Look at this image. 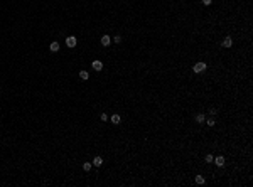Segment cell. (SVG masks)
<instances>
[{"label": "cell", "instance_id": "3", "mask_svg": "<svg viewBox=\"0 0 253 187\" xmlns=\"http://www.w3.org/2000/svg\"><path fill=\"white\" fill-rule=\"evenodd\" d=\"M91 68L95 69V71H101V69H103V62L101 61H93L91 62Z\"/></svg>", "mask_w": 253, "mask_h": 187}, {"label": "cell", "instance_id": "8", "mask_svg": "<svg viewBox=\"0 0 253 187\" xmlns=\"http://www.w3.org/2000/svg\"><path fill=\"white\" fill-rule=\"evenodd\" d=\"M112 123H113V125L122 123V118H120V115H113V116H112Z\"/></svg>", "mask_w": 253, "mask_h": 187}, {"label": "cell", "instance_id": "11", "mask_svg": "<svg viewBox=\"0 0 253 187\" xmlns=\"http://www.w3.org/2000/svg\"><path fill=\"white\" fill-rule=\"evenodd\" d=\"M196 121H197V123H204V121H206V116H204V115H197Z\"/></svg>", "mask_w": 253, "mask_h": 187}, {"label": "cell", "instance_id": "6", "mask_svg": "<svg viewBox=\"0 0 253 187\" xmlns=\"http://www.w3.org/2000/svg\"><path fill=\"white\" fill-rule=\"evenodd\" d=\"M49 49H51L52 52H57V51H59V42H56V40H54V42H51Z\"/></svg>", "mask_w": 253, "mask_h": 187}, {"label": "cell", "instance_id": "1", "mask_svg": "<svg viewBox=\"0 0 253 187\" xmlns=\"http://www.w3.org/2000/svg\"><path fill=\"white\" fill-rule=\"evenodd\" d=\"M206 68H208V66H206V62H196L192 69H194V73H204Z\"/></svg>", "mask_w": 253, "mask_h": 187}, {"label": "cell", "instance_id": "7", "mask_svg": "<svg viewBox=\"0 0 253 187\" xmlns=\"http://www.w3.org/2000/svg\"><path fill=\"white\" fill-rule=\"evenodd\" d=\"M233 45V39L231 37H226L225 40H223V47H231Z\"/></svg>", "mask_w": 253, "mask_h": 187}, {"label": "cell", "instance_id": "17", "mask_svg": "<svg viewBox=\"0 0 253 187\" xmlns=\"http://www.w3.org/2000/svg\"><path fill=\"white\" fill-rule=\"evenodd\" d=\"M106 120H108V115L103 113V115H101V121H106Z\"/></svg>", "mask_w": 253, "mask_h": 187}, {"label": "cell", "instance_id": "9", "mask_svg": "<svg viewBox=\"0 0 253 187\" xmlns=\"http://www.w3.org/2000/svg\"><path fill=\"white\" fill-rule=\"evenodd\" d=\"M101 164H103V159H101V157H95V160H93V164H91V165H95V167H100Z\"/></svg>", "mask_w": 253, "mask_h": 187}, {"label": "cell", "instance_id": "19", "mask_svg": "<svg viewBox=\"0 0 253 187\" xmlns=\"http://www.w3.org/2000/svg\"><path fill=\"white\" fill-rule=\"evenodd\" d=\"M211 2H213V0H202V4H204V5H211Z\"/></svg>", "mask_w": 253, "mask_h": 187}, {"label": "cell", "instance_id": "13", "mask_svg": "<svg viewBox=\"0 0 253 187\" xmlns=\"http://www.w3.org/2000/svg\"><path fill=\"white\" fill-rule=\"evenodd\" d=\"M196 184H204V177H202V175H196Z\"/></svg>", "mask_w": 253, "mask_h": 187}, {"label": "cell", "instance_id": "2", "mask_svg": "<svg viewBox=\"0 0 253 187\" xmlns=\"http://www.w3.org/2000/svg\"><path fill=\"white\" fill-rule=\"evenodd\" d=\"M76 44H78V40H76L74 35H69V37L66 39V45H67V47H74Z\"/></svg>", "mask_w": 253, "mask_h": 187}, {"label": "cell", "instance_id": "10", "mask_svg": "<svg viewBox=\"0 0 253 187\" xmlns=\"http://www.w3.org/2000/svg\"><path fill=\"white\" fill-rule=\"evenodd\" d=\"M79 78L86 81L88 78H90V73H88V71H79Z\"/></svg>", "mask_w": 253, "mask_h": 187}, {"label": "cell", "instance_id": "15", "mask_svg": "<svg viewBox=\"0 0 253 187\" xmlns=\"http://www.w3.org/2000/svg\"><path fill=\"white\" fill-rule=\"evenodd\" d=\"M83 169L86 170V172H88V170L91 169V164H90V162H86V164H83Z\"/></svg>", "mask_w": 253, "mask_h": 187}, {"label": "cell", "instance_id": "18", "mask_svg": "<svg viewBox=\"0 0 253 187\" xmlns=\"http://www.w3.org/2000/svg\"><path fill=\"white\" fill-rule=\"evenodd\" d=\"M209 113H211V115H213V116H214V115L218 113V111H216V108H211V110H209Z\"/></svg>", "mask_w": 253, "mask_h": 187}, {"label": "cell", "instance_id": "12", "mask_svg": "<svg viewBox=\"0 0 253 187\" xmlns=\"http://www.w3.org/2000/svg\"><path fill=\"white\" fill-rule=\"evenodd\" d=\"M204 160H206L208 164H211V162H213V160H214V157H213V155H211V153H208V155L204 157Z\"/></svg>", "mask_w": 253, "mask_h": 187}, {"label": "cell", "instance_id": "4", "mask_svg": "<svg viewBox=\"0 0 253 187\" xmlns=\"http://www.w3.org/2000/svg\"><path fill=\"white\" fill-rule=\"evenodd\" d=\"M110 44H112L110 35H103V37H101V45H105V47H106V45H110Z\"/></svg>", "mask_w": 253, "mask_h": 187}, {"label": "cell", "instance_id": "16", "mask_svg": "<svg viewBox=\"0 0 253 187\" xmlns=\"http://www.w3.org/2000/svg\"><path fill=\"white\" fill-rule=\"evenodd\" d=\"M113 42H117V44H120V42H122V37H120V35H117V37L113 39Z\"/></svg>", "mask_w": 253, "mask_h": 187}, {"label": "cell", "instance_id": "5", "mask_svg": "<svg viewBox=\"0 0 253 187\" xmlns=\"http://www.w3.org/2000/svg\"><path fill=\"white\" fill-rule=\"evenodd\" d=\"M213 162L218 165V167H223V165H225V157H216Z\"/></svg>", "mask_w": 253, "mask_h": 187}, {"label": "cell", "instance_id": "14", "mask_svg": "<svg viewBox=\"0 0 253 187\" xmlns=\"http://www.w3.org/2000/svg\"><path fill=\"white\" fill-rule=\"evenodd\" d=\"M206 123H208L209 126H214V125H216V121H214V118H209V120H206Z\"/></svg>", "mask_w": 253, "mask_h": 187}]
</instances>
